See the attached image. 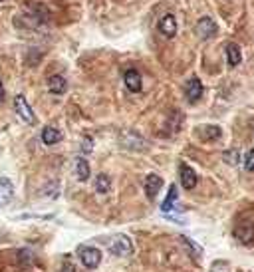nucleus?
<instances>
[{"mask_svg": "<svg viewBox=\"0 0 254 272\" xmlns=\"http://www.w3.org/2000/svg\"><path fill=\"white\" fill-rule=\"evenodd\" d=\"M12 195H14V187H12V183L8 181L6 177H2V179H0V207L8 205V203L12 201Z\"/></svg>", "mask_w": 254, "mask_h": 272, "instance_id": "9", "label": "nucleus"}, {"mask_svg": "<svg viewBox=\"0 0 254 272\" xmlns=\"http://www.w3.org/2000/svg\"><path fill=\"white\" fill-rule=\"evenodd\" d=\"M205 129L209 131L202 139H215V137H220V129H218L217 126H205Z\"/></svg>", "mask_w": 254, "mask_h": 272, "instance_id": "19", "label": "nucleus"}, {"mask_svg": "<svg viewBox=\"0 0 254 272\" xmlns=\"http://www.w3.org/2000/svg\"><path fill=\"white\" fill-rule=\"evenodd\" d=\"M177 195H179V191H177V185H171V187H169V195H167V199H165L163 205H161V211H163V213H171V211L175 209V201H177Z\"/></svg>", "mask_w": 254, "mask_h": 272, "instance_id": "14", "label": "nucleus"}, {"mask_svg": "<svg viewBox=\"0 0 254 272\" xmlns=\"http://www.w3.org/2000/svg\"><path fill=\"white\" fill-rule=\"evenodd\" d=\"M60 272H75V266H73L70 260H66V262H64V266H62V270H60Z\"/></svg>", "mask_w": 254, "mask_h": 272, "instance_id": "22", "label": "nucleus"}, {"mask_svg": "<svg viewBox=\"0 0 254 272\" xmlns=\"http://www.w3.org/2000/svg\"><path fill=\"white\" fill-rule=\"evenodd\" d=\"M66 80L62 78V76H52L50 80H48V90L56 93V95H60V93H64L66 91Z\"/></svg>", "mask_w": 254, "mask_h": 272, "instance_id": "15", "label": "nucleus"}, {"mask_svg": "<svg viewBox=\"0 0 254 272\" xmlns=\"http://www.w3.org/2000/svg\"><path fill=\"white\" fill-rule=\"evenodd\" d=\"M91 149H93V139L91 137H84L82 139V151L84 153H90Z\"/></svg>", "mask_w": 254, "mask_h": 272, "instance_id": "21", "label": "nucleus"}, {"mask_svg": "<svg viewBox=\"0 0 254 272\" xmlns=\"http://www.w3.org/2000/svg\"><path fill=\"white\" fill-rule=\"evenodd\" d=\"M185 93H187V100L191 104H197L202 95V84L199 82V78H191L187 84H185Z\"/></svg>", "mask_w": 254, "mask_h": 272, "instance_id": "5", "label": "nucleus"}, {"mask_svg": "<svg viewBox=\"0 0 254 272\" xmlns=\"http://www.w3.org/2000/svg\"><path fill=\"white\" fill-rule=\"evenodd\" d=\"M244 169L246 171H254V149H250L244 157Z\"/></svg>", "mask_w": 254, "mask_h": 272, "instance_id": "20", "label": "nucleus"}, {"mask_svg": "<svg viewBox=\"0 0 254 272\" xmlns=\"http://www.w3.org/2000/svg\"><path fill=\"white\" fill-rule=\"evenodd\" d=\"M159 32L167 38H173L177 34V20L175 16H171V14H167L163 18L159 20Z\"/></svg>", "mask_w": 254, "mask_h": 272, "instance_id": "8", "label": "nucleus"}, {"mask_svg": "<svg viewBox=\"0 0 254 272\" xmlns=\"http://www.w3.org/2000/svg\"><path fill=\"white\" fill-rule=\"evenodd\" d=\"M181 183L185 189H195L197 185V173L189 165H181Z\"/></svg>", "mask_w": 254, "mask_h": 272, "instance_id": "10", "label": "nucleus"}, {"mask_svg": "<svg viewBox=\"0 0 254 272\" xmlns=\"http://www.w3.org/2000/svg\"><path fill=\"white\" fill-rule=\"evenodd\" d=\"M109 251L115 254V256H129L133 253V244L125 235H117L109 240Z\"/></svg>", "mask_w": 254, "mask_h": 272, "instance_id": "1", "label": "nucleus"}, {"mask_svg": "<svg viewBox=\"0 0 254 272\" xmlns=\"http://www.w3.org/2000/svg\"><path fill=\"white\" fill-rule=\"evenodd\" d=\"M75 173H78V179H80V181H88V177H90L88 159H84V157H78V159H75Z\"/></svg>", "mask_w": 254, "mask_h": 272, "instance_id": "16", "label": "nucleus"}, {"mask_svg": "<svg viewBox=\"0 0 254 272\" xmlns=\"http://www.w3.org/2000/svg\"><path fill=\"white\" fill-rule=\"evenodd\" d=\"M125 86L129 88V91H133V93L141 91V76H139V72H135V70H127Z\"/></svg>", "mask_w": 254, "mask_h": 272, "instance_id": "11", "label": "nucleus"}, {"mask_svg": "<svg viewBox=\"0 0 254 272\" xmlns=\"http://www.w3.org/2000/svg\"><path fill=\"white\" fill-rule=\"evenodd\" d=\"M80 260L86 268H97L101 262V253L95 246H82L80 249Z\"/></svg>", "mask_w": 254, "mask_h": 272, "instance_id": "2", "label": "nucleus"}, {"mask_svg": "<svg viewBox=\"0 0 254 272\" xmlns=\"http://www.w3.org/2000/svg\"><path fill=\"white\" fill-rule=\"evenodd\" d=\"M60 139H62L60 129H56V127H44V129H42V141H44L46 145H54Z\"/></svg>", "mask_w": 254, "mask_h": 272, "instance_id": "12", "label": "nucleus"}, {"mask_svg": "<svg viewBox=\"0 0 254 272\" xmlns=\"http://www.w3.org/2000/svg\"><path fill=\"white\" fill-rule=\"evenodd\" d=\"M161 187H163V179H161L159 175H155V173H151L145 179V193L149 199L157 197V193L161 191Z\"/></svg>", "mask_w": 254, "mask_h": 272, "instance_id": "7", "label": "nucleus"}, {"mask_svg": "<svg viewBox=\"0 0 254 272\" xmlns=\"http://www.w3.org/2000/svg\"><path fill=\"white\" fill-rule=\"evenodd\" d=\"M226 62H228L231 68H235V66H238V64L242 62L240 48H238L236 44H228V46H226Z\"/></svg>", "mask_w": 254, "mask_h": 272, "instance_id": "13", "label": "nucleus"}, {"mask_svg": "<svg viewBox=\"0 0 254 272\" xmlns=\"http://www.w3.org/2000/svg\"><path fill=\"white\" fill-rule=\"evenodd\" d=\"M222 264H224V262H215V264H213V272H228V270H226L228 266H226L224 270H220V268H222Z\"/></svg>", "mask_w": 254, "mask_h": 272, "instance_id": "23", "label": "nucleus"}, {"mask_svg": "<svg viewBox=\"0 0 254 272\" xmlns=\"http://www.w3.org/2000/svg\"><path fill=\"white\" fill-rule=\"evenodd\" d=\"M197 36L202 38V40H209V38H213L217 34V24H215V20L209 18V16H202V18L197 22Z\"/></svg>", "mask_w": 254, "mask_h": 272, "instance_id": "4", "label": "nucleus"}, {"mask_svg": "<svg viewBox=\"0 0 254 272\" xmlns=\"http://www.w3.org/2000/svg\"><path fill=\"white\" fill-rule=\"evenodd\" d=\"M235 236L240 242H252L254 240V225L252 222H238L235 229Z\"/></svg>", "mask_w": 254, "mask_h": 272, "instance_id": "6", "label": "nucleus"}, {"mask_svg": "<svg viewBox=\"0 0 254 272\" xmlns=\"http://www.w3.org/2000/svg\"><path fill=\"white\" fill-rule=\"evenodd\" d=\"M14 109H16L18 117L24 121V123H30V126L36 123V117H34L32 109H30V106H28V102L24 100V95H16V97H14Z\"/></svg>", "mask_w": 254, "mask_h": 272, "instance_id": "3", "label": "nucleus"}, {"mask_svg": "<svg viewBox=\"0 0 254 272\" xmlns=\"http://www.w3.org/2000/svg\"><path fill=\"white\" fill-rule=\"evenodd\" d=\"M95 187H97V191L99 193H109V189H111V181H109V177L108 175H99L97 177V181H95Z\"/></svg>", "mask_w": 254, "mask_h": 272, "instance_id": "17", "label": "nucleus"}, {"mask_svg": "<svg viewBox=\"0 0 254 272\" xmlns=\"http://www.w3.org/2000/svg\"><path fill=\"white\" fill-rule=\"evenodd\" d=\"M224 163L226 165H236L238 163V151L236 149H231V151H224Z\"/></svg>", "mask_w": 254, "mask_h": 272, "instance_id": "18", "label": "nucleus"}, {"mask_svg": "<svg viewBox=\"0 0 254 272\" xmlns=\"http://www.w3.org/2000/svg\"><path fill=\"white\" fill-rule=\"evenodd\" d=\"M4 100V88H2V84H0V102Z\"/></svg>", "mask_w": 254, "mask_h": 272, "instance_id": "24", "label": "nucleus"}]
</instances>
